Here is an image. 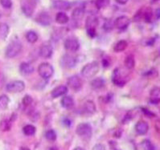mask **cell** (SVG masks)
Masks as SVG:
<instances>
[{"label": "cell", "mask_w": 160, "mask_h": 150, "mask_svg": "<svg viewBox=\"0 0 160 150\" xmlns=\"http://www.w3.org/2000/svg\"><path fill=\"white\" fill-rule=\"evenodd\" d=\"M109 1L110 0H95V6L98 10L103 9L109 5Z\"/></svg>", "instance_id": "1f68e13d"}, {"label": "cell", "mask_w": 160, "mask_h": 150, "mask_svg": "<svg viewBox=\"0 0 160 150\" xmlns=\"http://www.w3.org/2000/svg\"><path fill=\"white\" fill-rule=\"evenodd\" d=\"M68 20H69L68 16L63 12H58L56 15V21L59 24H65L68 23Z\"/></svg>", "instance_id": "7402d4cb"}, {"label": "cell", "mask_w": 160, "mask_h": 150, "mask_svg": "<svg viewBox=\"0 0 160 150\" xmlns=\"http://www.w3.org/2000/svg\"><path fill=\"white\" fill-rule=\"evenodd\" d=\"M73 150H85L83 148H81V147H77V148H74Z\"/></svg>", "instance_id": "b9f144b4"}, {"label": "cell", "mask_w": 160, "mask_h": 150, "mask_svg": "<svg viewBox=\"0 0 160 150\" xmlns=\"http://www.w3.org/2000/svg\"><path fill=\"white\" fill-rule=\"evenodd\" d=\"M86 31L89 37L94 38L97 35V27L98 26V19L95 16H89L86 19Z\"/></svg>", "instance_id": "5b68a950"}, {"label": "cell", "mask_w": 160, "mask_h": 150, "mask_svg": "<svg viewBox=\"0 0 160 150\" xmlns=\"http://www.w3.org/2000/svg\"><path fill=\"white\" fill-rule=\"evenodd\" d=\"M9 34V27L6 23L0 24V40H5Z\"/></svg>", "instance_id": "cb8c5ba5"}, {"label": "cell", "mask_w": 160, "mask_h": 150, "mask_svg": "<svg viewBox=\"0 0 160 150\" xmlns=\"http://www.w3.org/2000/svg\"><path fill=\"white\" fill-rule=\"evenodd\" d=\"M6 89L10 93H18L25 89V84L21 80H15L8 84Z\"/></svg>", "instance_id": "ba28073f"}, {"label": "cell", "mask_w": 160, "mask_h": 150, "mask_svg": "<svg viewBox=\"0 0 160 150\" xmlns=\"http://www.w3.org/2000/svg\"><path fill=\"white\" fill-rule=\"evenodd\" d=\"M61 105L66 109H70L73 107L74 100L71 96H65L61 99Z\"/></svg>", "instance_id": "ffe728a7"}, {"label": "cell", "mask_w": 160, "mask_h": 150, "mask_svg": "<svg viewBox=\"0 0 160 150\" xmlns=\"http://www.w3.org/2000/svg\"><path fill=\"white\" fill-rule=\"evenodd\" d=\"M125 67L128 69H133L135 66V60H134V56L130 55L128 56H126L125 59Z\"/></svg>", "instance_id": "83f0119b"}, {"label": "cell", "mask_w": 160, "mask_h": 150, "mask_svg": "<svg viewBox=\"0 0 160 150\" xmlns=\"http://www.w3.org/2000/svg\"><path fill=\"white\" fill-rule=\"evenodd\" d=\"M113 83L117 86L122 87L126 83L125 76L122 75V71L119 68L115 69L113 73Z\"/></svg>", "instance_id": "7c38bea8"}, {"label": "cell", "mask_w": 160, "mask_h": 150, "mask_svg": "<svg viewBox=\"0 0 160 150\" xmlns=\"http://www.w3.org/2000/svg\"><path fill=\"white\" fill-rule=\"evenodd\" d=\"M32 101H33V99L28 95H27L23 98V104L24 106H29L32 103Z\"/></svg>", "instance_id": "8d00e7d4"}, {"label": "cell", "mask_w": 160, "mask_h": 150, "mask_svg": "<svg viewBox=\"0 0 160 150\" xmlns=\"http://www.w3.org/2000/svg\"><path fill=\"white\" fill-rule=\"evenodd\" d=\"M140 17L143 18L145 22H147V23H151L153 19V12L151 8L147 7L144 12H141V16Z\"/></svg>", "instance_id": "d4e9b609"}, {"label": "cell", "mask_w": 160, "mask_h": 150, "mask_svg": "<svg viewBox=\"0 0 160 150\" xmlns=\"http://www.w3.org/2000/svg\"><path fill=\"white\" fill-rule=\"evenodd\" d=\"M38 73L44 80L50 79L54 73V68L48 63H42L38 67Z\"/></svg>", "instance_id": "277c9868"}, {"label": "cell", "mask_w": 160, "mask_h": 150, "mask_svg": "<svg viewBox=\"0 0 160 150\" xmlns=\"http://www.w3.org/2000/svg\"><path fill=\"white\" fill-rule=\"evenodd\" d=\"M96 111L95 104L92 100H88L83 105V112L87 115H92Z\"/></svg>", "instance_id": "d6986e66"}, {"label": "cell", "mask_w": 160, "mask_h": 150, "mask_svg": "<svg viewBox=\"0 0 160 150\" xmlns=\"http://www.w3.org/2000/svg\"><path fill=\"white\" fill-rule=\"evenodd\" d=\"M36 127L32 124H28V125L24 126L23 128V132L24 133V135L26 136H33L36 133Z\"/></svg>", "instance_id": "f546056e"}, {"label": "cell", "mask_w": 160, "mask_h": 150, "mask_svg": "<svg viewBox=\"0 0 160 150\" xmlns=\"http://www.w3.org/2000/svg\"><path fill=\"white\" fill-rule=\"evenodd\" d=\"M149 125L147 122L140 120L135 125V131L138 135H145L146 133L148 132Z\"/></svg>", "instance_id": "9a60e30c"}, {"label": "cell", "mask_w": 160, "mask_h": 150, "mask_svg": "<svg viewBox=\"0 0 160 150\" xmlns=\"http://www.w3.org/2000/svg\"><path fill=\"white\" fill-rule=\"evenodd\" d=\"M9 98L6 95L0 96V110H5L9 104Z\"/></svg>", "instance_id": "4dcf8cb0"}, {"label": "cell", "mask_w": 160, "mask_h": 150, "mask_svg": "<svg viewBox=\"0 0 160 150\" xmlns=\"http://www.w3.org/2000/svg\"><path fill=\"white\" fill-rule=\"evenodd\" d=\"M20 150H30L28 147H21Z\"/></svg>", "instance_id": "60d3db41"}, {"label": "cell", "mask_w": 160, "mask_h": 150, "mask_svg": "<svg viewBox=\"0 0 160 150\" xmlns=\"http://www.w3.org/2000/svg\"><path fill=\"white\" fill-rule=\"evenodd\" d=\"M64 47L66 50L75 52L78 51L80 48V43L77 38L75 37H69L64 41Z\"/></svg>", "instance_id": "30bf717a"}, {"label": "cell", "mask_w": 160, "mask_h": 150, "mask_svg": "<svg viewBox=\"0 0 160 150\" xmlns=\"http://www.w3.org/2000/svg\"><path fill=\"white\" fill-rule=\"evenodd\" d=\"M92 150H106V147L104 146L103 144H96L93 148H92Z\"/></svg>", "instance_id": "74e56055"}, {"label": "cell", "mask_w": 160, "mask_h": 150, "mask_svg": "<svg viewBox=\"0 0 160 150\" xmlns=\"http://www.w3.org/2000/svg\"><path fill=\"white\" fill-rule=\"evenodd\" d=\"M52 52H53V49L51 45L45 44V45H43L41 47H40V56H42L43 58H45V59L51 58L52 56Z\"/></svg>", "instance_id": "2e32d148"}, {"label": "cell", "mask_w": 160, "mask_h": 150, "mask_svg": "<svg viewBox=\"0 0 160 150\" xmlns=\"http://www.w3.org/2000/svg\"><path fill=\"white\" fill-rule=\"evenodd\" d=\"M105 86V80L102 78H96L91 81V87L93 89H99Z\"/></svg>", "instance_id": "4316f807"}, {"label": "cell", "mask_w": 160, "mask_h": 150, "mask_svg": "<svg viewBox=\"0 0 160 150\" xmlns=\"http://www.w3.org/2000/svg\"><path fill=\"white\" fill-rule=\"evenodd\" d=\"M85 15V10L83 7H77L74 10L72 14V17L75 21H79L82 19Z\"/></svg>", "instance_id": "44dd1931"}, {"label": "cell", "mask_w": 160, "mask_h": 150, "mask_svg": "<svg viewBox=\"0 0 160 150\" xmlns=\"http://www.w3.org/2000/svg\"><path fill=\"white\" fill-rule=\"evenodd\" d=\"M26 39L29 43H34L38 40V35L34 31H29L27 32Z\"/></svg>", "instance_id": "f1b7e54d"}, {"label": "cell", "mask_w": 160, "mask_h": 150, "mask_svg": "<svg viewBox=\"0 0 160 150\" xmlns=\"http://www.w3.org/2000/svg\"><path fill=\"white\" fill-rule=\"evenodd\" d=\"M68 92V88L64 85H60V86L55 88L51 92V95L53 98H58L61 96H64Z\"/></svg>", "instance_id": "e0dca14e"}, {"label": "cell", "mask_w": 160, "mask_h": 150, "mask_svg": "<svg viewBox=\"0 0 160 150\" xmlns=\"http://www.w3.org/2000/svg\"><path fill=\"white\" fill-rule=\"evenodd\" d=\"M19 70H20L21 73L23 75H30V74L33 73L35 68L33 65L29 63H22L19 66Z\"/></svg>", "instance_id": "ac0fdd59"}, {"label": "cell", "mask_w": 160, "mask_h": 150, "mask_svg": "<svg viewBox=\"0 0 160 150\" xmlns=\"http://www.w3.org/2000/svg\"><path fill=\"white\" fill-rule=\"evenodd\" d=\"M22 50V43L18 39H14L8 44L6 49V56L8 58H14L19 54Z\"/></svg>", "instance_id": "6da1fadb"}, {"label": "cell", "mask_w": 160, "mask_h": 150, "mask_svg": "<svg viewBox=\"0 0 160 150\" xmlns=\"http://www.w3.org/2000/svg\"><path fill=\"white\" fill-rule=\"evenodd\" d=\"M21 9L27 17H31L35 12L37 5L36 0H21Z\"/></svg>", "instance_id": "3957f363"}, {"label": "cell", "mask_w": 160, "mask_h": 150, "mask_svg": "<svg viewBox=\"0 0 160 150\" xmlns=\"http://www.w3.org/2000/svg\"><path fill=\"white\" fill-rule=\"evenodd\" d=\"M12 124H11V121L8 120H2L0 122V130L2 132H6L11 128Z\"/></svg>", "instance_id": "d6a6232c"}, {"label": "cell", "mask_w": 160, "mask_h": 150, "mask_svg": "<svg viewBox=\"0 0 160 150\" xmlns=\"http://www.w3.org/2000/svg\"><path fill=\"white\" fill-rule=\"evenodd\" d=\"M45 137L48 141H56V139H57V133H56V132L52 129L48 130L45 133Z\"/></svg>", "instance_id": "836d02e7"}, {"label": "cell", "mask_w": 160, "mask_h": 150, "mask_svg": "<svg viewBox=\"0 0 160 150\" xmlns=\"http://www.w3.org/2000/svg\"><path fill=\"white\" fill-rule=\"evenodd\" d=\"M36 21L39 24L42 25V26H48V25L51 24L52 19L48 13H47V12H41V13L38 15V16L36 19Z\"/></svg>", "instance_id": "4fadbf2b"}, {"label": "cell", "mask_w": 160, "mask_h": 150, "mask_svg": "<svg viewBox=\"0 0 160 150\" xmlns=\"http://www.w3.org/2000/svg\"><path fill=\"white\" fill-rule=\"evenodd\" d=\"M130 24V20L127 16H119L114 20L113 25L119 31H125L128 28L129 25Z\"/></svg>", "instance_id": "9c48e42d"}, {"label": "cell", "mask_w": 160, "mask_h": 150, "mask_svg": "<svg viewBox=\"0 0 160 150\" xmlns=\"http://www.w3.org/2000/svg\"><path fill=\"white\" fill-rule=\"evenodd\" d=\"M53 7L60 11H68L71 7V4L65 0H55L53 1Z\"/></svg>", "instance_id": "5bb4252c"}, {"label": "cell", "mask_w": 160, "mask_h": 150, "mask_svg": "<svg viewBox=\"0 0 160 150\" xmlns=\"http://www.w3.org/2000/svg\"><path fill=\"white\" fill-rule=\"evenodd\" d=\"M116 2L119 4H122V5H124L126 2H128V0H116Z\"/></svg>", "instance_id": "f35d334b"}, {"label": "cell", "mask_w": 160, "mask_h": 150, "mask_svg": "<svg viewBox=\"0 0 160 150\" xmlns=\"http://www.w3.org/2000/svg\"><path fill=\"white\" fill-rule=\"evenodd\" d=\"M160 17V10L159 8H158V9L156 10V18L157 19H159Z\"/></svg>", "instance_id": "ab89813d"}, {"label": "cell", "mask_w": 160, "mask_h": 150, "mask_svg": "<svg viewBox=\"0 0 160 150\" xmlns=\"http://www.w3.org/2000/svg\"><path fill=\"white\" fill-rule=\"evenodd\" d=\"M68 85L71 89L77 92V91L81 90V87H82V82L78 75H72L68 78Z\"/></svg>", "instance_id": "8fae6325"}, {"label": "cell", "mask_w": 160, "mask_h": 150, "mask_svg": "<svg viewBox=\"0 0 160 150\" xmlns=\"http://www.w3.org/2000/svg\"><path fill=\"white\" fill-rule=\"evenodd\" d=\"M99 71V64L96 61L85 64L81 69V75L85 78H91L98 74Z\"/></svg>", "instance_id": "7a4b0ae2"}, {"label": "cell", "mask_w": 160, "mask_h": 150, "mask_svg": "<svg viewBox=\"0 0 160 150\" xmlns=\"http://www.w3.org/2000/svg\"><path fill=\"white\" fill-rule=\"evenodd\" d=\"M76 133L80 137L87 140L90 138L92 136V127L90 124L87 123H81L77 125Z\"/></svg>", "instance_id": "8992f818"}, {"label": "cell", "mask_w": 160, "mask_h": 150, "mask_svg": "<svg viewBox=\"0 0 160 150\" xmlns=\"http://www.w3.org/2000/svg\"><path fill=\"white\" fill-rule=\"evenodd\" d=\"M160 92L158 88H153L151 92V103L158 104L159 102Z\"/></svg>", "instance_id": "484cf974"}, {"label": "cell", "mask_w": 160, "mask_h": 150, "mask_svg": "<svg viewBox=\"0 0 160 150\" xmlns=\"http://www.w3.org/2000/svg\"><path fill=\"white\" fill-rule=\"evenodd\" d=\"M127 46H128V43H127L126 40H119L113 46V51L115 52H121V51H125Z\"/></svg>", "instance_id": "603a6c76"}, {"label": "cell", "mask_w": 160, "mask_h": 150, "mask_svg": "<svg viewBox=\"0 0 160 150\" xmlns=\"http://www.w3.org/2000/svg\"><path fill=\"white\" fill-rule=\"evenodd\" d=\"M0 3L4 8H8V9L12 7V0H0Z\"/></svg>", "instance_id": "d590c367"}, {"label": "cell", "mask_w": 160, "mask_h": 150, "mask_svg": "<svg viewBox=\"0 0 160 150\" xmlns=\"http://www.w3.org/2000/svg\"><path fill=\"white\" fill-rule=\"evenodd\" d=\"M142 147L143 150H155L154 144L149 141V140H145L142 142Z\"/></svg>", "instance_id": "e575fe53"}, {"label": "cell", "mask_w": 160, "mask_h": 150, "mask_svg": "<svg viewBox=\"0 0 160 150\" xmlns=\"http://www.w3.org/2000/svg\"><path fill=\"white\" fill-rule=\"evenodd\" d=\"M77 60L73 56L65 54L60 59V64L62 68H72L77 65Z\"/></svg>", "instance_id": "52a82bcc"}]
</instances>
